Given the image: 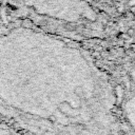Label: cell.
Returning <instances> with one entry per match:
<instances>
[{
    "label": "cell",
    "instance_id": "cell-1",
    "mask_svg": "<svg viewBox=\"0 0 135 135\" xmlns=\"http://www.w3.org/2000/svg\"><path fill=\"white\" fill-rule=\"evenodd\" d=\"M105 72L79 44L36 26H0V109L58 119L111 110Z\"/></svg>",
    "mask_w": 135,
    "mask_h": 135
},
{
    "label": "cell",
    "instance_id": "cell-2",
    "mask_svg": "<svg viewBox=\"0 0 135 135\" xmlns=\"http://www.w3.org/2000/svg\"><path fill=\"white\" fill-rule=\"evenodd\" d=\"M33 18L70 27L90 28L97 24L98 14L85 0H21Z\"/></svg>",
    "mask_w": 135,
    "mask_h": 135
}]
</instances>
